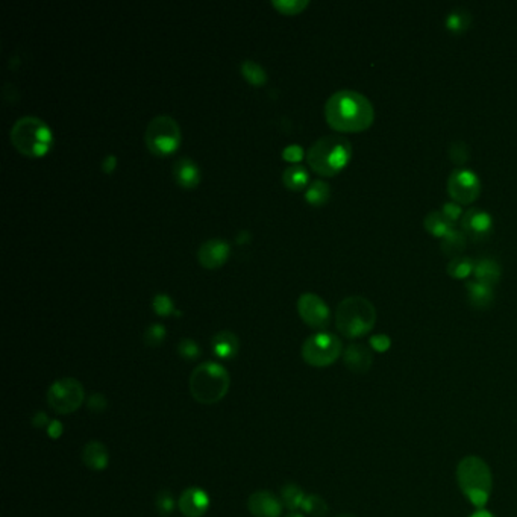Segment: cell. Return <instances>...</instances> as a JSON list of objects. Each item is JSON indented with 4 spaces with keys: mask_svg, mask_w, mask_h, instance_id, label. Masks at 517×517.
Here are the masks:
<instances>
[{
    "mask_svg": "<svg viewBox=\"0 0 517 517\" xmlns=\"http://www.w3.org/2000/svg\"><path fill=\"white\" fill-rule=\"evenodd\" d=\"M502 275V268L499 266V263L493 258H483L475 263L474 267V276L475 281L481 282V284L493 287L496 286Z\"/></svg>",
    "mask_w": 517,
    "mask_h": 517,
    "instance_id": "cell-21",
    "label": "cell"
},
{
    "mask_svg": "<svg viewBox=\"0 0 517 517\" xmlns=\"http://www.w3.org/2000/svg\"><path fill=\"white\" fill-rule=\"evenodd\" d=\"M173 178L182 188H194L201 182V170L192 158L181 157L173 164Z\"/></svg>",
    "mask_w": 517,
    "mask_h": 517,
    "instance_id": "cell-17",
    "label": "cell"
},
{
    "mask_svg": "<svg viewBox=\"0 0 517 517\" xmlns=\"http://www.w3.org/2000/svg\"><path fill=\"white\" fill-rule=\"evenodd\" d=\"M152 308H154L155 314L161 315V317H167L172 314L181 315V311H178L174 308L173 299L164 293H158V295L154 296V301H152Z\"/></svg>",
    "mask_w": 517,
    "mask_h": 517,
    "instance_id": "cell-31",
    "label": "cell"
},
{
    "mask_svg": "<svg viewBox=\"0 0 517 517\" xmlns=\"http://www.w3.org/2000/svg\"><path fill=\"white\" fill-rule=\"evenodd\" d=\"M231 254V246L223 239H211L199 248L197 258L205 268L214 270L226 263Z\"/></svg>",
    "mask_w": 517,
    "mask_h": 517,
    "instance_id": "cell-13",
    "label": "cell"
},
{
    "mask_svg": "<svg viewBox=\"0 0 517 517\" xmlns=\"http://www.w3.org/2000/svg\"><path fill=\"white\" fill-rule=\"evenodd\" d=\"M49 423H51V420H49V417H47V414L44 413V411H38V413L33 414V417H32V427L33 428H38V429L47 428V427H49Z\"/></svg>",
    "mask_w": 517,
    "mask_h": 517,
    "instance_id": "cell-41",
    "label": "cell"
},
{
    "mask_svg": "<svg viewBox=\"0 0 517 517\" xmlns=\"http://www.w3.org/2000/svg\"><path fill=\"white\" fill-rule=\"evenodd\" d=\"M456 483L463 495L475 507L484 508L493 489V475L489 464L476 455H467L456 466Z\"/></svg>",
    "mask_w": 517,
    "mask_h": 517,
    "instance_id": "cell-3",
    "label": "cell"
},
{
    "mask_svg": "<svg viewBox=\"0 0 517 517\" xmlns=\"http://www.w3.org/2000/svg\"><path fill=\"white\" fill-rule=\"evenodd\" d=\"M11 143L28 158H40L53 145L52 129L35 115H25L11 127Z\"/></svg>",
    "mask_w": 517,
    "mask_h": 517,
    "instance_id": "cell-4",
    "label": "cell"
},
{
    "mask_svg": "<svg viewBox=\"0 0 517 517\" xmlns=\"http://www.w3.org/2000/svg\"><path fill=\"white\" fill-rule=\"evenodd\" d=\"M240 70H241V75L246 78V80L255 87H261L267 82L266 70L252 60H244L240 66Z\"/></svg>",
    "mask_w": 517,
    "mask_h": 517,
    "instance_id": "cell-28",
    "label": "cell"
},
{
    "mask_svg": "<svg viewBox=\"0 0 517 517\" xmlns=\"http://www.w3.org/2000/svg\"><path fill=\"white\" fill-rule=\"evenodd\" d=\"M166 326L162 323H152L150 326H147V329L145 331V343L149 348H158L162 345L164 338H166Z\"/></svg>",
    "mask_w": 517,
    "mask_h": 517,
    "instance_id": "cell-33",
    "label": "cell"
},
{
    "mask_svg": "<svg viewBox=\"0 0 517 517\" xmlns=\"http://www.w3.org/2000/svg\"><path fill=\"white\" fill-rule=\"evenodd\" d=\"M343 352V343L335 334L317 333L302 345V358L313 367H328L334 364Z\"/></svg>",
    "mask_w": 517,
    "mask_h": 517,
    "instance_id": "cell-8",
    "label": "cell"
},
{
    "mask_svg": "<svg viewBox=\"0 0 517 517\" xmlns=\"http://www.w3.org/2000/svg\"><path fill=\"white\" fill-rule=\"evenodd\" d=\"M286 517H305V516H303V514H299V513H295V511H293V513L287 514Z\"/></svg>",
    "mask_w": 517,
    "mask_h": 517,
    "instance_id": "cell-44",
    "label": "cell"
},
{
    "mask_svg": "<svg viewBox=\"0 0 517 517\" xmlns=\"http://www.w3.org/2000/svg\"><path fill=\"white\" fill-rule=\"evenodd\" d=\"M248 508L254 517H279L282 513V502L272 491H255L248 499Z\"/></svg>",
    "mask_w": 517,
    "mask_h": 517,
    "instance_id": "cell-14",
    "label": "cell"
},
{
    "mask_svg": "<svg viewBox=\"0 0 517 517\" xmlns=\"http://www.w3.org/2000/svg\"><path fill=\"white\" fill-rule=\"evenodd\" d=\"M305 498H307V495H305L303 490L298 484L287 483L281 489V502L284 503V507L290 511H296L302 508Z\"/></svg>",
    "mask_w": 517,
    "mask_h": 517,
    "instance_id": "cell-25",
    "label": "cell"
},
{
    "mask_svg": "<svg viewBox=\"0 0 517 517\" xmlns=\"http://www.w3.org/2000/svg\"><path fill=\"white\" fill-rule=\"evenodd\" d=\"M231 376L219 362L207 361L199 364L190 376V392L194 401L204 405H214L228 395Z\"/></svg>",
    "mask_w": 517,
    "mask_h": 517,
    "instance_id": "cell-5",
    "label": "cell"
},
{
    "mask_svg": "<svg viewBox=\"0 0 517 517\" xmlns=\"http://www.w3.org/2000/svg\"><path fill=\"white\" fill-rule=\"evenodd\" d=\"M376 322L373 303L362 296H349L338 303L335 326L346 338H358L369 334Z\"/></svg>",
    "mask_w": 517,
    "mask_h": 517,
    "instance_id": "cell-6",
    "label": "cell"
},
{
    "mask_svg": "<svg viewBox=\"0 0 517 517\" xmlns=\"http://www.w3.org/2000/svg\"><path fill=\"white\" fill-rule=\"evenodd\" d=\"M345 366L354 373H366L373 362L372 350L361 343H352L343 354Z\"/></svg>",
    "mask_w": 517,
    "mask_h": 517,
    "instance_id": "cell-16",
    "label": "cell"
},
{
    "mask_svg": "<svg viewBox=\"0 0 517 517\" xmlns=\"http://www.w3.org/2000/svg\"><path fill=\"white\" fill-rule=\"evenodd\" d=\"M350 158V141L342 135L320 137L307 152L310 167L322 176H335L348 166Z\"/></svg>",
    "mask_w": 517,
    "mask_h": 517,
    "instance_id": "cell-2",
    "label": "cell"
},
{
    "mask_svg": "<svg viewBox=\"0 0 517 517\" xmlns=\"http://www.w3.org/2000/svg\"><path fill=\"white\" fill-rule=\"evenodd\" d=\"M211 349L220 360H232L240 350V340L232 331H220L211 338Z\"/></svg>",
    "mask_w": 517,
    "mask_h": 517,
    "instance_id": "cell-18",
    "label": "cell"
},
{
    "mask_svg": "<svg viewBox=\"0 0 517 517\" xmlns=\"http://www.w3.org/2000/svg\"><path fill=\"white\" fill-rule=\"evenodd\" d=\"M310 181V174L307 169L302 166H290L282 173V182L293 192H301L307 187Z\"/></svg>",
    "mask_w": 517,
    "mask_h": 517,
    "instance_id": "cell-24",
    "label": "cell"
},
{
    "mask_svg": "<svg viewBox=\"0 0 517 517\" xmlns=\"http://www.w3.org/2000/svg\"><path fill=\"white\" fill-rule=\"evenodd\" d=\"M282 158L290 162H298L303 158V149L299 145H290L282 150Z\"/></svg>",
    "mask_w": 517,
    "mask_h": 517,
    "instance_id": "cell-39",
    "label": "cell"
},
{
    "mask_svg": "<svg viewBox=\"0 0 517 517\" xmlns=\"http://www.w3.org/2000/svg\"><path fill=\"white\" fill-rule=\"evenodd\" d=\"M337 517H355V516H352V514H340Z\"/></svg>",
    "mask_w": 517,
    "mask_h": 517,
    "instance_id": "cell-45",
    "label": "cell"
},
{
    "mask_svg": "<svg viewBox=\"0 0 517 517\" xmlns=\"http://www.w3.org/2000/svg\"><path fill=\"white\" fill-rule=\"evenodd\" d=\"M301 319L314 329H325L331 323V310L326 302L314 293H303L298 301Z\"/></svg>",
    "mask_w": 517,
    "mask_h": 517,
    "instance_id": "cell-11",
    "label": "cell"
},
{
    "mask_svg": "<svg viewBox=\"0 0 517 517\" xmlns=\"http://www.w3.org/2000/svg\"><path fill=\"white\" fill-rule=\"evenodd\" d=\"M466 244H467L466 234L463 231H458V229L452 228L443 237L440 248L446 256L456 258V256H460V254L466 249Z\"/></svg>",
    "mask_w": 517,
    "mask_h": 517,
    "instance_id": "cell-22",
    "label": "cell"
},
{
    "mask_svg": "<svg viewBox=\"0 0 517 517\" xmlns=\"http://www.w3.org/2000/svg\"><path fill=\"white\" fill-rule=\"evenodd\" d=\"M272 5L282 14H299L310 5L308 0H273Z\"/></svg>",
    "mask_w": 517,
    "mask_h": 517,
    "instance_id": "cell-35",
    "label": "cell"
},
{
    "mask_svg": "<svg viewBox=\"0 0 517 517\" xmlns=\"http://www.w3.org/2000/svg\"><path fill=\"white\" fill-rule=\"evenodd\" d=\"M85 401V390L76 378H61L47 390V404L56 414H72Z\"/></svg>",
    "mask_w": 517,
    "mask_h": 517,
    "instance_id": "cell-9",
    "label": "cell"
},
{
    "mask_svg": "<svg viewBox=\"0 0 517 517\" xmlns=\"http://www.w3.org/2000/svg\"><path fill=\"white\" fill-rule=\"evenodd\" d=\"M155 505H157V511L162 516L167 517L174 511V499L172 496V493L169 490H161L157 498H155Z\"/></svg>",
    "mask_w": 517,
    "mask_h": 517,
    "instance_id": "cell-36",
    "label": "cell"
},
{
    "mask_svg": "<svg viewBox=\"0 0 517 517\" xmlns=\"http://www.w3.org/2000/svg\"><path fill=\"white\" fill-rule=\"evenodd\" d=\"M448 193L460 205L474 204L481 194L479 176L470 169H456L448 178Z\"/></svg>",
    "mask_w": 517,
    "mask_h": 517,
    "instance_id": "cell-10",
    "label": "cell"
},
{
    "mask_svg": "<svg viewBox=\"0 0 517 517\" xmlns=\"http://www.w3.org/2000/svg\"><path fill=\"white\" fill-rule=\"evenodd\" d=\"M470 517H496V516L493 514V513H490V511H487V510H484V508H479L478 511H475Z\"/></svg>",
    "mask_w": 517,
    "mask_h": 517,
    "instance_id": "cell-43",
    "label": "cell"
},
{
    "mask_svg": "<svg viewBox=\"0 0 517 517\" xmlns=\"http://www.w3.org/2000/svg\"><path fill=\"white\" fill-rule=\"evenodd\" d=\"M178 354L187 361H196L197 358H201L202 349L193 338H182L178 343Z\"/></svg>",
    "mask_w": 517,
    "mask_h": 517,
    "instance_id": "cell-34",
    "label": "cell"
},
{
    "mask_svg": "<svg viewBox=\"0 0 517 517\" xmlns=\"http://www.w3.org/2000/svg\"><path fill=\"white\" fill-rule=\"evenodd\" d=\"M181 127L170 115H157L146 127L145 143L155 157H167L179 147Z\"/></svg>",
    "mask_w": 517,
    "mask_h": 517,
    "instance_id": "cell-7",
    "label": "cell"
},
{
    "mask_svg": "<svg viewBox=\"0 0 517 517\" xmlns=\"http://www.w3.org/2000/svg\"><path fill=\"white\" fill-rule=\"evenodd\" d=\"M444 25L449 32L455 35H461L470 28V25H472V14H470L466 8H455L446 16Z\"/></svg>",
    "mask_w": 517,
    "mask_h": 517,
    "instance_id": "cell-23",
    "label": "cell"
},
{
    "mask_svg": "<svg viewBox=\"0 0 517 517\" xmlns=\"http://www.w3.org/2000/svg\"><path fill=\"white\" fill-rule=\"evenodd\" d=\"M64 427L60 420H51L49 427H47V436L51 439H60L63 436Z\"/></svg>",
    "mask_w": 517,
    "mask_h": 517,
    "instance_id": "cell-40",
    "label": "cell"
},
{
    "mask_svg": "<svg viewBox=\"0 0 517 517\" xmlns=\"http://www.w3.org/2000/svg\"><path fill=\"white\" fill-rule=\"evenodd\" d=\"M423 225H425V229L431 235L440 239H443L444 235L454 228V225H451V223L444 219L442 211H431V213H428L425 220H423Z\"/></svg>",
    "mask_w": 517,
    "mask_h": 517,
    "instance_id": "cell-26",
    "label": "cell"
},
{
    "mask_svg": "<svg viewBox=\"0 0 517 517\" xmlns=\"http://www.w3.org/2000/svg\"><path fill=\"white\" fill-rule=\"evenodd\" d=\"M117 166V158L114 155H107L102 161V170L103 173H113Z\"/></svg>",
    "mask_w": 517,
    "mask_h": 517,
    "instance_id": "cell-42",
    "label": "cell"
},
{
    "mask_svg": "<svg viewBox=\"0 0 517 517\" xmlns=\"http://www.w3.org/2000/svg\"><path fill=\"white\" fill-rule=\"evenodd\" d=\"M329 196H331V187L328 182L322 179H315L311 182L305 192V199L307 202L314 207H322L329 201Z\"/></svg>",
    "mask_w": 517,
    "mask_h": 517,
    "instance_id": "cell-27",
    "label": "cell"
},
{
    "mask_svg": "<svg viewBox=\"0 0 517 517\" xmlns=\"http://www.w3.org/2000/svg\"><path fill=\"white\" fill-rule=\"evenodd\" d=\"M448 155L455 166H463V164H466L470 160V147L466 141L461 140L454 141L448 149Z\"/></svg>",
    "mask_w": 517,
    "mask_h": 517,
    "instance_id": "cell-32",
    "label": "cell"
},
{
    "mask_svg": "<svg viewBox=\"0 0 517 517\" xmlns=\"http://www.w3.org/2000/svg\"><path fill=\"white\" fill-rule=\"evenodd\" d=\"M87 405H88V409L93 411V413H103V411L108 407V401L102 393H93L88 397Z\"/></svg>",
    "mask_w": 517,
    "mask_h": 517,
    "instance_id": "cell-38",
    "label": "cell"
},
{
    "mask_svg": "<svg viewBox=\"0 0 517 517\" xmlns=\"http://www.w3.org/2000/svg\"><path fill=\"white\" fill-rule=\"evenodd\" d=\"M302 510L313 517H326L329 513L326 501L319 495H307L302 503Z\"/></svg>",
    "mask_w": 517,
    "mask_h": 517,
    "instance_id": "cell-30",
    "label": "cell"
},
{
    "mask_svg": "<svg viewBox=\"0 0 517 517\" xmlns=\"http://www.w3.org/2000/svg\"><path fill=\"white\" fill-rule=\"evenodd\" d=\"M475 263L467 256L452 258L448 264V273L454 279H466L470 273H474Z\"/></svg>",
    "mask_w": 517,
    "mask_h": 517,
    "instance_id": "cell-29",
    "label": "cell"
},
{
    "mask_svg": "<svg viewBox=\"0 0 517 517\" xmlns=\"http://www.w3.org/2000/svg\"><path fill=\"white\" fill-rule=\"evenodd\" d=\"M442 214L444 216V219L448 220L451 225H454V223L463 217V208L460 204L456 202H446L442 208Z\"/></svg>",
    "mask_w": 517,
    "mask_h": 517,
    "instance_id": "cell-37",
    "label": "cell"
},
{
    "mask_svg": "<svg viewBox=\"0 0 517 517\" xmlns=\"http://www.w3.org/2000/svg\"><path fill=\"white\" fill-rule=\"evenodd\" d=\"M325 119L337 132H362L373 125L375 110L364 94L354 90H340L326 100Z\"/></svg>",
    "mask_w": 517,
    "mask_h": 517,
    "instance_id": "cell-1",
    "label": "cell"
},
{
    "mask_svg": "<svg viewBox=\"0 0 517 517\" xmlns=\"http://www.w3.org/2000/svg\"><path fill=\"white\" fill-rule=\"evenodd\" d=\"M82 461L94 472H102L108 467L110 463V454L107 446L100 442H90L84 446L82 451Z\"/></svg>",
    "mask_w": 517,
    "mask_h": 517,
    "instance_id": "cell-19",
    "label": "cell"
},
{
    "mask_svg": "<svg viewBox=\"0 0 517 517\" xmlns=\"http://www.w3.org/2000/svg\"><path fill=\"white\" fill-rule=\"evenodd\" d=\"M178 505L184 516L202 517L209 508V496L201 487H188L182 491Z\"/></svg>",
    "mask_w": 517,
    "mask_h": 517,
    "instance_id": "cell-15",
    "label": "cell"
},
{
    "mask_svg": "<svg viewBox=\"0 0 517 517\" xmlns=\"http://www.w3.org/2000/svg\"><path fill=\"white\" fill-rule=\"evenodd\" d=\"M466 290L469 303L476 310H487L489 307H491L493 301H495L493 287L481 284L478 281H469L466 284Z\"/></svg>",
    "mask_w": 517,
    "mask_h": 517,
    "instance_id": "cell-20",
    "label": "cell"
},
{
    "mask_svg": "<svg viewBox=\"0 0 517 517\" xmlns=\"http://www.w3.org/2000/svg\"><path fill=\"white\" fill-rule=\"evenodd\" d=\"M461 229L469 240L486 241L493 232V217L481 208H470L463 214Z\"/></svg>",
    "mask_w": 517,
    "mask_h": 517,
    "instance_id": "cell-12",
    "label": "cell"
}]
</instances>
